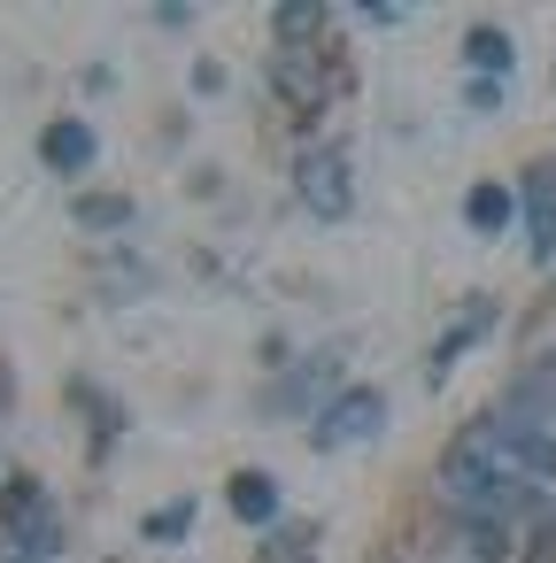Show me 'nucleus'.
I'll use <instances>...</instances> for the list:
<instances>
[{"label": "nucleus", "mask_w": 556, "mask_h": 563, "mask_svg": "<svg viewBox=\"0 0 556 563\" xmlns=\"http://www.w3.org/2000/svg\"><path fill=\"white\" fill-rule=\"evenodd\" d=\"M440 494H448L456 509H471L479 525H494V517L517 501V478H510V471H502V463L464 432V440L448 448V463H440Z\"/></svg>", "instance_id": "obj_1"}, {"label": "nucleus", "mask_w": 556, "mask_h": 563, "mask_svg": "<svg viewBox=\"0 0 556 563\" xmlns=\"http://www.w3.org/2000/svg\"><path fill=\"white\" fill-rule=\"evenodd\" d=\"M294 194L309 201V217H348V201H356V186H348V155L340 147H302V163H294Z\"/></svg>", "instance_id": "obj_2"}, {"label": "nucleus", "mask_w": 556, "mask_h": 563, "mask_svg": "<svg viewBox=\"0 0 556 563\" xmlns=\"http://www.w3.org/2000/svg\"><path fill=\"white\" fill-rule=\"evenodd\" d=\"M379 424H386V394L356 386V394H340V401L325 409V424H317V448H363V440H379Z\"/></svg>", "instance_id": "obj_3"}, {"label": "nucleus", "mask_w": 556, "mask_h": 563, "mask_svg": "<svg viewBox=\"0 0 556 563\" xmlns=\"http://www.w3.org/2000/svg\"><path fill=\"white\" fill-rule=\"evenodd\" d=\"M525 247L533 263H556V155L525 170Z\"/></svg>", "instance_id": "obj_4"}, {"label": "nucleus", "mask_w": 556, "mask_h": 563, "mask_svg": "<svg viewBox=\"0 0 556 563\" xmlns=\"http://www.w3.org/2000/svg\"><path fill=\"white\" fill-rule=\"evenodd\" d=\"M47 163H55L63 178H78V170L94 163V132H86V124H55V132H47Z\"/></svg>", "instance_id": "obj_5"}, {"label": "nucleus", "mask_w": 556, "mask_h": 563, "mask_svg": "<svg viewBox=\"0 0 556 563\" xmlns=\"http://www.w3.org/2000/svg\"><path fill=\"white\" fill-rule=\"evenodd\" d=\"M232 509H240L248 525H271V517H279V486H271L263 471H240V478H232Z\"/></svg>", "instance_id": "obj_6"}, {"label": "nucleus", "mask_w": 556, "mask_h": 563, "mask_svg": "<svg viewBox=\"0 0 556 563\" xmlns=\"http://www.w3.org/2000/svg\"><path fill=\"white\" fill-rule=\"evenodd\" d=\"M464 217H471L479 232H502V224H510V194H502V186H471Z\"/></svg>", "instance_id": "obj_7"}, {"label": "nucleus", "mask_w": 556, "mask_h": 563, "mask_svg": "<svg viewBox=\"0 0 556 563\" xmlns=\"http://www.w3.org/2000/svg\"><path fill=\"white\" fill-rule=\"evenodd\" d=\"M464 55H471L479 70H494V78L510 70V40H502V32H471V40H464Z\"/></svg>", "instance_id": "obj_8"}, {"label": "nucleus", "mask_w": 556, "mask_h": 563, "mask_svg": "<svg viewBox=\"0 0 556 563\" xmlns=\"http://www.w3.org/2000/svg\"><path fill=\"white\" fill-rule=\"evenodd\" d=\"M271 24H279V40H309V32H325V9H279Z\"/></svg>", "instance_id": "obj_9"}, {"label": "nucleus", "mask_w": 556, "mask_h": 563, "mask_svg": "<svg viewBox=\"0 0 556 563\" xmlns=\"http://www.w3.org/2000/svg\"><path fill=\"white\" fill-rule=\"evenodd\" d=\"M78 224H124V201H78Z\"/></svg>", "instance_id": "obj_10"}]
</instances>
